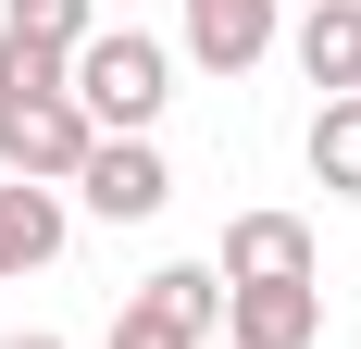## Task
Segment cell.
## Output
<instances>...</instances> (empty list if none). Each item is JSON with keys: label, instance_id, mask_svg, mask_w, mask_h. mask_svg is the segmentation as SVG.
<instances>
[{"label": "cell", "instance_id": "cell-3", "mask_svg": "<svg viewBox=\"0 0 361 349\" xmlns=\"http://www.w3.org/2000/svg\"><path fill=\"white\" fill-rule=\"evenodd\" d=\"M212 275L224 287H324V249H312L299 212H237L224 249H212Z\"/></svg>", "mask_w": 361, "mask_h": 349}, {"label": "cell", "instance_id": "cell-6", "mask_svg": "<svg viewBox=\"0 0 361 349\" xmlns=\"http://www.w3.org/2000/svg\"><path fill=\"white\" fill-rule=\"evenodd\" d=\"M324 287H224V349H312Z\"/></svg>", "mask_w": 361, "mask_h": 349}, {"label": "cell", "instance_id": "cell-1", "mask_svg": "<svg viewBox=\"0 0 361 349\" xmlns=\"http://www.w3.org/2000/svg\"><path fill=\"white\" fill-rule=\"evenodd\" d=\"M63 88H75V112H87L100 138H149L162 100H175V50H162L149 25H100V37L63 63Z\"/></svg>", "mask_w": 361, "mask_h": 349}, {"label": "cell", "instance_id": "cell-5", "mask_svg": "<svg viewBox=\"0 0 361 349\" xmlns=\"http://www.w3.org/2000/svg\"><path fill=\"white\" fill-rule=\"evenodd\" d=\"M125 312H137L149 337H175V349H212L224 337V275H212V262H162Z\"/></svg>", "mask_w": 361, "mask_h": 349}, {"label": "cell", "instance_id": "cell-11", "mask_svg": "<svg viewBox=\"0 0 361 349\" xmlns=\"http://www.w3.org/2000/svg\"><path fill=\"white\" fill-rule=\"evenodd\" d=\"M0 37H37V50H87L100 37V0H0Z\"/></svg>", "mask_w": 361, "mask_h": 349}, {"label": "cell", "instance_id": "cell-7", "mask_svg": "<svg viewBox=\"0 0 361 349\" xmlns=\"http://www.w3.org/2000/svg\"><path fill=\"white\" fill-rule=\"evenodd\" d=\"M63 237H75L63 187H25V174H0V287H13V275H37V262H63Z\"/></svg>", "mask_w": 361, "mask_h": 349}, {"label": "cell", "instance_id": "cell-12", "mask_svg": "<svg viewBox=\"0 0 361 349\" xmlns=\"http://www.w3.org/2000/svg\"><path fill=\"white\" fill-rule=\"evenodd\" d=\"M13 100H63V50H37V37H0V112Z\"/></svg>", "mask_w": 361, "mask_h": 349}, {"label": "cell", "instance_id": "cell-10", "mask_svg": "<svg viewBox=\"0 0 361 349\" xmlns=\"http://www.w3.org/2000/svg\"><path fill=\"white\" fill-rule=\"evenodd\" d=\"M312 187H336V200H361V100H312Z\"/></svg>", "mask_w": 361, "mask_h": 349}, {"label": "cell", "instance_id": "cell-2", "mask_svg": "<svg viewBox=\"0 0 361 349\" xmlns=\"http://www.w3.org/2000/svg\"><path fill=\"white\" fill-rule=\"evenodd\" d=\"M87 150H100V125L75 112V88H63V100H13V112H0V174H25V187H75Z\"/></svg>", "mask_w": 361, "mask_h": 349}, {"label": "cell", "instance_id": "cell-13", "mask_svg": "<svg viewBox=\"0 0 361 349\" xmlns=\"http://www.w3.org/2000/svg\"><path fill=\"white\" fill-rule=\"evenodd\" d=\"M100 349H175V337H149V324H137V312H125V324H112V337H100Z\"/></svg>", "mask_w": 361, "mask_h": 349}, {"label": "cell", "instance_id": "cell-8", "mask_svg": "<svg viewBox=\"0 0 361 349\" xmlns=\"http://www.w3.org/2000/svg\"><path fill=\"white\" fill-rule=\"evenodd\" d=\"M262 50H274V0H187V63L250 75Z\"/></svg>", "mask_w": 361, "mask_h": 349}, {"label": "cell", "instance_id": "cell-14", "mask_svg": "<svg viewBox=\"0 0 361 349\" xmlns=\"http://www.w3.org/2000/svg\"><path fill=\"white\" fill-rule=\"evenodd\" d=\"M0 349H63V337H37V324H25V337H0Z\"/></svg>", "mask_w": 361, "mask_h": 349}, {"label": "cell", "instance_id": "cell-4", "mask_svg": "<svg viewBox=\"0 0 361 349\" xmlns=\"http://www.w3.org/2000/svg\"><path fill=\"white\" fill-rule=\"evenodd\" d=\"M75 200L100 212V225H149V212L175 200V162H162L149 138H100V150H87V174H75Z\"/></svg>", "mask_w": 361, "mask_h": 349}, {"label": "cell", "instance_id": "cell-9", "mask_svg": "<svg viewBox=\"0 0 361 349\" xmlns=\"http://www.w3.org/2000/svg\"><path fill=\"white\" fill-rule=\"evenodd\" d=\"M299 75L324 100H361V0H312L299 13Z\"/></svg>", "mask_w": 361, "mask_h": 349}]
</instances>
